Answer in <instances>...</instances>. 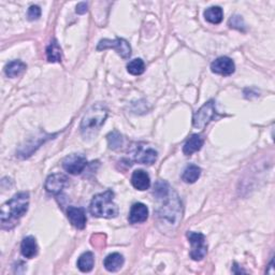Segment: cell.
<instances>
[{"label": "cell", "instance_id": "d6986e66", "mask_svg": "<svg viewBox=\"0 0 275 275\" xmlns=\"http://www.w3.org/2000/svg\"><path fill=\"white\" fill-rule=\"evenodd\" d=\"M26 70V64H24L21 60H13L10 62L5 67V73L9 78H16L17 76L22 74Z\"/></svg>", "mask_w": 275, "mask_h": 275}, {"label": "cell", "instance_id": "9c48e42d", "mask_svg": "<svg viewBox=\"0 0 275 275\" xmlns=\"http://www.w3.org/2000/svg\"><path fill=\"white\" fill-rule=\"evenodd\" d=\"M211 70L212 72L215 74L229 77L234 72V70H236V65H234L231 58L227 56H221L214 60L211 64Z\"/></svg>", "mask_w": 275, "mask_h": 275}, {"label": "cell", "instance_id": "7a4b0ae2", "mask_svg": "<svg viewBox=\"0 0 275 275\" xmlns=\"http://www.w3.org/2000/svg\"><path fill=\"white\" fill-rule=\"evenodd\" d=\"M108 117V109L104 104L91 106L81 121V134L84 138H91L98 134Z\"/></svg>", "mask_w": 275, "mask_h": 275}, {"label": "cell", "instance_id": "484cf974", "mask_svg": "<svg viewBox=\"0 0 275 275\" xmlns=\"http://www.w3.org/2000/svg\"><path fill=\"white\" fill-rule=\"evenodd\" d=\"M40 16H41V9L38 6H32L28 9L27 17L29 21H36Z\"/></svg>", "mask_w": 275, "mask_h": 275}, {"label": "cell", "instance_id": "7402d4cb", "mask_svg": "<svg viewBox=\"0 0 275 275\" xmlns=\"http://www.w3.org/2000/svg\"><path fill=\"white\" fill-rule=\"evenodd\" d=\"M200 176H201V169L198 166L190 165L184 170V172H183L182 180L184 181L185 183H189V184H192V183H195L196 181H198Z\"/></svg>", "mask_w": 275, "mask_h": 275}, {"label": "cell", "instance_id": "3957f363", "mask_svg": "<svg viewBox=\"0 0 275 275\" xmlns=\"http://www.w3.org/2000/svg\"><path fill=\"white\" fill-rule=\"evenodd\" d=\"M114 192L108 189L94 196L89 205V212L94 217L114 218L118 215V208L113 202Z\"/></svg>", "mask_w": 275, "mask_h": 275}, {"label": "cell", "instance_id": "d4e9b609", "mask_svg": "<svg viewBox=\"0 0 275 275\" xmlns=\"http://www.w3.org/2000/svg\"><path fill=\"white\" fill-rule=\"evenodd\" d=\"M229 26L233 29H238V30H242V32H245V23H244L243 18L240 15H233L231 16V18L229 19Z\"/></svg>", "mask_w": 275, "mask_h": 275}, {"label": "cell", "instance_id": "e0dca14e", "mask_svg": "<svg viewBox=\"0 0 275 275\" xmlns=\"http://www.w3.org/2000/svg\"><path fill=\"white\" fill-rule=\"evenodd\" d=\"M21 253L25 258L32 259L38 254V244L34 237H26L21 244Z\"/></svg>", "mask_w": 275, "mask_h": 275}, {"label": "cell", "instance_id": "603a6c76", "mask_svg": "<svg viewBox=\"0 0 275 275\" xmlns=\"http://www.w3.org/2000/svg\"><path fill=\"white\" fill-rule=\"evenodd\" d=\"M107 140H108L109 148L113 151L119 149L121 146H123V143H124V138L117 130L111 131L107 136Z\"/></svg>", "mask_w": 275, "mask_h": 275}, {"label": "cell", "instance_id": "ba28073f", "mask_svg": "<svg viewBox=\"0 0 275 275\" xmlns=\"http://www.w3.org/2000/svg\"><path fill=\"white\" fill-rule=\"evenodd\" d=\"M63 168L70 174L78 176L84 171L87 166V160L84 156L71 154L63 160Z\"/></svg>", "mask_w": 275, "mask_h": 275}, {"label": "cell", "instance_id": "9a60e30c", "mask_svg": "<svg viewBox=\"0 0 275 275\" xmlns=\"http://www.w3.org/2000/svg\"><path fill=\"white\" fill-rule=\"evenodd\" d=\"M203 144H205V139L201 135H192L187 139L184 146H183V153L187 156H190L193 153L200 151Z\"/></svg>", "mask_w": 275, "mask_h": 275}, {"label": "cell", "instance_id": "8fae6325", "mask_svg": "<svg viewBox=\"0 0 275 275\" xmlns=\"http://www.w3.org/2000/svg\"><path fill=\"white\" fill-rule=\"evenodd\" d=\"M67 217L72 225L77 229H84L86 226V215L82 208L69 207L67 210Z\"/></svg>", "mask_w": 275, "mask_h": 275}, {"label": "cell", "instance_id": "2e32d148", "mask_svg": "<svg viewBox=\"0 0 275 275\" xmlns=\"http://www.w3.org/2000/svg\"><path fill=\"white\" fill-rule=\"evenodd\" d=\"M124 262L125 260L123 255H120L119 253H112L105 258L104 266L109 272H116L123 267Z\"/></svg>", "mask_w": 275, "mask_h": 275}, {"label": "cell", "instance_id": "52a82bcc", "mask_svg": "<svg viewBox=\"0 0 275 275\" xmlns=\"http://www.w3.org/2000/svg\"><path fill=\"white\" fill-rule=\"evenodd\" d=\"M107 48H113L116 51V53L124 59H128L131 55V47L130 44L126 41L125 39L121 38H116L114 40H110V39H104L100 40L97 49L98 51H103Z\"/></svg>", "mask_w": 275, "mask_h": 275}, {"label": "cell", "instance_id": "ac0fdd59", "mask_svg": "<svg viewBox=\"0 0 275 275\" xmlns=\"http://www.w3.org/2000/svg\"><path fill=\"white\" fill-rule=\"evenodd\" d=\"M94 263H95V258H94V254L91 252H85L83 253L78 259V268L81 272H90L94 268Z\"/></svg>", "mask_w": 275, "mask_h": 275}, {"label": "cell", "instance_id": "4fadbf2b", "mask_svg": "<svg viewBox=\"0 0 275 275\" xmlns=\"http://www.w3.org/2000/svg\"><path fill=\"white\" fill-rule=\"evenodd\" d=\"M148 217V209L143 203H135L129 212L128 220L130 223L144 222Z\"/></svg>", "mask_w": 275, "mask_h": 275}, {"label": "cell", "instance_id": "277c9868", "mask_svg": "<svg viewBox=\"0 0 275 275\" xmlns=\"http://www.w3.org/2000/svg\"><path fill=\"white\" fill-rule=\"evenodd\" d=\"M173 195L174 192L171 190L168 196L159 199V201H161V206L158 210V216L170 223H177L182 217L181 202L177 195L176 197H173Z\"/></svg>", "mask_w": 275, "mask_h": 275}, {"label": "cell", "instance_id": "8992f818", "mask_svg": "<svg viewBox=\"0 0 275 275\" xmlns=\"http://www.w3.org/2000/svg\"><path fill=\"white\" fill-rule=\"evenodd\" d=\"M215 101L211 99L197 112H195V114L192 116V126L197 129H203L211 120L215 118Z\"/></svg>", "mask_w": 275, "mask_h": 275}, {"label": "cell", "instance_id": "cb8c5ba5", "mask_svg": "<svg viewBox=\"0 0 275 275\" xmlns=\"http://www.w3.org/2000/svg\"><path fill=\"white\" fill-rule=\"evenodd\" d=\"M127 71L132 76H141L145 71V64L141 58L132 59L127 65Z\"/></svg>", "mask_w": 275, "mask_h": 275}, {"label": "cell", "instance_id": "5b68a950", "mask_svg": "<svg viewBox=\"0 0 275 275\" xmlns=\"http://www.w3.org/2000/svg\"><path fill=\"white\" fill-rule=\"evenodd\" d=\"M187 239L191 244V251H190V257L192 260L200 261L207 256L208 254V245L206 243L205 234L200 232H187Z\"/></svg>", "mask_w": 275, "mask_h": 275}, {"label": "cell", "instance_id": "5bb4252c", "mask_svg": "<svg viewBox=\"0 0 275 275\" xmlns=\"http://www.w3.org/2000/svg\"><path fill=\"white\" fill-rule=\"evenodd\" d=\"M131 184L138 190H146L151 186V179L147 173L143 170H136L132 173Z\"/></svg>", "mask_w": 275, "mask_h": 275}, {"label": "cell", "instance_id": "ffe728a7", "mask_svg": "<svg viewBox=\"0 0 275 275\" xmlns=\"http://www.w3.org/2000/svg\"><path fill=\"white\" fill-rule=\"evenodd\" d=\"M46 57L49 63L62 62V48L56 40H53L46 47Z\"/></svg>", "mask_w": 275, "mask_h": 275}, {"label": "cell", "instance_id": "7c38bea8", "mask_svg": "<svg viewBox=\"0 0 275 275\" xmlns=\"http://www.w3.org/2000/svg\"><path fill=\"white\" fill-rule=\"evenodd\" d=\"M157 159V152L152 147L138 146L135 153V160L142 165H153Z\"/></svg>", "mask_w": 275, "mask_h": 275}, {"label": "cell", "instance_id": "44dd1931", "mask_svg": "<svg viewBox=\"0 0 275 275\" xmlns=\"http://www.w3.org/2000/svg\"><path fill=\"white\" fill-rule=\"evenodd\" d=\"M223 12L220 7H211L205 11V18L211 24H219L222 21Z\"/></svg>", "mask_w": 275, "mask_h": 275}, {"label": "cell", "instance_id": "4316f807", "mask_svg": "<svg viewBox=\"0 0 275 275\" xmlns=\"http://www.w3.org/2000/svg\"><path fill=\"white\" fill-rule=\"evenodd\" d=\"M87 8H88V6H87L86 3H80V4L77 6V10H76V11H77L78 14H84V13L87 12V10H88Z\"/></svg>", "mask_w": 275, "mask_h": 275}, {"label": "cell", "instance_id": "6da1fadb", "mask_svg": "<svg viewBox=\"0 0 275 275\" xmlns=\"http://www.w3.org/2000/svg\"><path fill=\"white\" fill-rule=\"evenodd\" d=\"M29 206V193L18 192L9 201L4 203L0 213V220H2L3 229H13L28 210Z\"/></svg>", "mask_w": 275, "mask_h": 275}, {"label": "cell", "instance_id": "30bf717a", "mask_svg": "<svg viewBox=\"0 0 275 275\" xmlns=\"http://www.w3.org/2000/svg\"><path fill=\"white\" fill-rule=\"evenodd\" d=\"M67 181H68L67 177L62 174V173H54V174H51L47 177L44 184V188L49 193L58 195V193L62 192V190L65 188Z\"/></svg>", "mask_w": 275, "mask_h": 275}]
</instances>
